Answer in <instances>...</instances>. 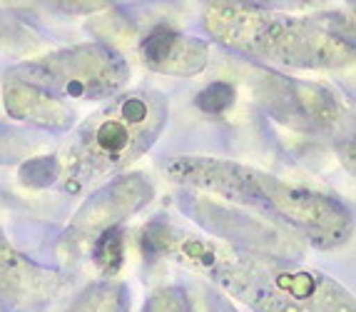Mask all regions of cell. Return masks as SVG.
I'll return each mask as SVG.
<instances>
[{"instance_id":"7","label":"cell","mask_w":356,"mask_h":312,"mask_svg":"<svg viewBox=\"0 0 356 312\" xmlns=\"http://www.w3.org/2000/svg\"><path fill=\"white\" fill-rule=\"evenodd\" d=\"M140 53L149 70L162 75H177V78L202 72L209 61L207 42L177 33L170 25H154L145 36Z\"/></svg>"},{"instance_id":"11","label":"cell","mask_w":356,"mask_h":312,"mask_svg":"<svg viewBox=\"0 0 356 312\" xmlns=\"http://www.w3.org/2000/svg\"><path fill=\"white\" fill-rule=\"evenodd\" d=\"M130 307V295L120 285H100L90 290L72 305L70 312H125Z\"/></svg>"},{"instance_id":"6","label":"cell","mask_w":356,"mask_h":312,"mask_svg":"<svg viewBox=\"0 0 356 312\" xmlns=\"http://www.w3.org/2000/svg\"><path fill=\"white\" fill-rule=\"evenodd\" d=\"M149 198H152V185L143 175H122L113 180L105 190L83 205V210L77 212L72 225L63 235L60 250L77 252L85 245H92L97 235L120 228V222L149 203Z\"/></svg>"},{"instance_id":"5","label":"cell","mask_w":356,"mask_h":312,"mask_svg":"<svg viewBox=\"0 0 356 312\" xmlns=\"http://www.w3.org/2000/svg\"><path fill=\"white\" fill-rule=\"evenodd\" d=\"M127 63L107 45H77L15 68L8 78L35 85L55 100H100L127 80Z\"/></svg>"},{"instance_id":"8","label":"cell","mask_w":356,"mask_h":312,"mask_svg":"<svg viewBox=\"0 0 356 312\" xmlns=\"http://www.w3.org/2000/svg\"><path fill=\"white\" fill-rule=\"evenodd\" d=\"M60 288L58 275L40 270L28 258L18 255L0 233V295L13 305H35L50 300Z\"/></svg>"},{"instance_id":"14","label":"cell","mask_w":356,"mask_h":312,"mask_svg":"<svg viewBox=\"0 0 356 312\" xmlns=\"http://www.w3.org/2000/svg\"><path fill=\"white\" fill-rule=\"evenodd\" d=\"M143 312H187V300L179 290H160L149 297Z\"/></svg>"},{"instance_id":"2","label":"cell","mask_w":356,"mask_h":312,"mask_svg":"<svg viewBox=\"0 0 356 312\" xmlns=\"http://www.w3.org/2000/svg\"><path fill=\"white\" fill-rule=\"evenodd\" d=\"M167 173L175 182L247 205L259 215L297 230L319 247L344 245L351 235V212L339 200L289 185L254 168L214 157H177L170 162Z\"/></svg>"},{"instance_id":"10","label":"cell","mask_w":356,"mask_h":312,"mask_svg":"<svg viewBox=\"0 0 356 312\" xmlns=\"http://www.w3.org/2000/svg\"><path fill=\"white\" fill-rule=\"evenodd\" d=\"M90 252H92V263L97 265V270L105 277H113L122 267V260H125V237H122V230L113 228V230H105L102 235H97L95 242L90 245Z\"/></svg>"},{"instance_id":"15","label":"cell","mask_w":356,"mask_h":312,"mask_svg":"<svg viewBox=\"0 0 356 312\" xmlns=\"http://www.w3.org/2000/svg\"><path fill=\"white\" fill-rule=\"evenodd\" d=\"M20 148H23V140H20L18 132H10L0 127V162L13 160V157L20 153Z\"/></svg>"},{"instance_id":"3","label":"cell","mask_w":356,"mask_h":312,"mask_svg":"<svg viewBox=\"0 0 356 312\" xmlns=\"http://www.w3.org/2000/svg\"><path fill=\"white\" fill-rule=\"evenodd\" d=\"M337 20L339 15H329V20L274 15L242 3H212L204 15L207 31L222 45L291 68H339L351 63V25L334 28Z\"/></svg>"},{"instance_id":"4","label":"cell","mask_w":356,"mask_h":312,"mask_svg":"<svg viewBox=\"0 0 356 312\" xmlns=\"http://www.w3.org/2000/svg\"><path fill=\"white\" fill-rule=\"evenodd\" d=\"M167 113L162 95L132 91L90 115L67 153L65 190L83 192L145 155L160 138Z\"/></svg>"},{"instance_id":"1","label":"cell","mask_w":356,"mask_h":312,"mask_svg":"<svg viewBox=\"0 0 356 312\" xmlns=\"http://www.w3.org/2000/svg\"><path fill=\"white\" fill-rule=\"evenodd\" d=\"M143 250L149 260L170 255L200 270L254 312H354V297L332 277L272 255L204 240L162 220L147 225Z\"/></svg>"},{"instance_id":"13","label":"cell","mask_w":356,"mask_h":312,"mask_svg":"<svg viewBox=\"0 0 356 312\" xmlns=\"http://www.w3.org/2000/svg\"><path fill=\"white\" fill-rule=\"evenodd\" d=\"M60 170L63 168H60L58 157H53V155L33 157V160H28L23 168H20V180L30 187H45L58 178Z\"/></svg>"},{"instance_id":"9","label":"cell","mask_w":356,"mask_h":312,"mask_svg":"<svg viewBox=\"0 0 356 312\" xmlns=\"http://www.w3.org/2000/svg\"><path fill=\"white\" fill-rule=\"evenodd\" d=\"M3 95H6V110L13 118H18V120L42 127L70 125L72 110L67 108V102L55 100L53 95H48V93L35 88V85L8 78Z\"/></svg>"},{"instance_id":"12","label":"cell","mask_w":356,"mask_h":312,"mask_svg":"<svg viewBox=\"0 0 356 312\" xmlns=\"http://www.w3.org/2000/svg\"><path fill=\"white\" fill-rule=\"evenodd\" d=\"M234 105V88L225 80L209 83L200 95H197V108L207 115H222Z\"/></svg>"},{"instance_id":"16","label":"cell","mask_w":356,"mask_h":312,"mask_svg":"<svg viewBox=\"0 0 356 312\" xmlns=\"http://www.w3.org/2000/svg\"><path fill=\"white\" fill-rule=\"evenodd\" d=\"M202 312H234L229 302L222 300V295L217 292H207L202 297Z\"/></svg>"}]
</instances>
